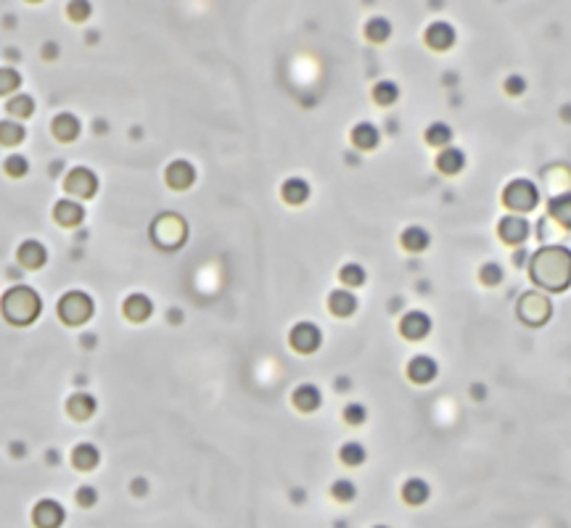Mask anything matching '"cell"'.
<instances>
[{
	"label": "cell",
	"mask_w": 571,
	"mask_h": 528,
	"mask_svg": "<svg viewBox=\"0 0 571 528\" xmlns=\"http://www.w3.org/2000/svg\"><path fill=\"white\" fill-rule=\"evenodd\" d=\"M281 196L286 204H291V206H299V204H304V201L310 199V182L301 177H289L286 182L281 185Z\"/></svg>",
	"instance_id": "e0dca14e"
},
{
	"label": "cell",
	"mask_w": 571,
	"mask_h": 528,
	"mask_svg": "<svg viewBox=\"0 0 571 528\" xmlns=\"http://www.w3.org/2000/svg\"><path fill=\"white\" fill-rule=\"evenodd\" d=\"M24 138V127L19 122H0V140L8 143V146H16Z\"/></svg>",
	"instance_id": "836d02e7"
},
{
	"label": "cell",
	"mask_w": 571,
	"mask_h": 528,
	"mask_svg": "<svg viewBox=\"0 0 571 528\" xmlns=\"http://www.w3.org/2000/svg\"><path fill=\"white\" fill-rule=\"evenodd\" d=\"M497 233H500L502 243H508V246H519V243H524V240L529 238L531 228L521 214H508V217H502L500 220Z\"/></svg>",
	"instance_id": "ba28073f"
},
{
	"label": "cell",
	"mask_w": 571,
	"mask_h": 528,
	"mask_svg": "<svg viewBox=\"0 0 571 528\" xmlns=\"http://www.w3.org/2000/svg\"><path fill=\"white\" fill-rule=\"evenodd\" d=\"M548 211H550V220H555L561 228L571 230V193H561V196L550 199Z\"/></svg>",
	"instance_id": "484cf974"
},
{
	"label": "cell",
	"mask_w": 571,
	"mask_h": 528,
	"mask_svg": "<svg viewBox=\"0 0 571 528\" xmlns=\"http://www.w3.org/2000/svg\"><path fill=\"white\" fill-rule=\"evenodd\" d=\"M74 499H77L80 508H93V505L98 502V491H96L93 486H80L77 488V494H74Z\"/></svg>",
	"instance_id": "f35d334b"
},
{
	"label": "cell",
	"mask_w": 571,
	"mask_h": 528,
	"mask_svg": "<svg viewBox=\"0 0 571 528\" xmlns=\"http://www.w3.org/2000/svg\"><path fill=\"white\" fill-rule=\"evenodd\" d=\"M64 518H67V512L56 499H42L35 505V512H32V520L38 528H59Z\"/></svg>",
	"instance_id": "30bf717a"
},
{
	"label": "cell",
	"mask_w": 571,
	"mask_h": 528,
	"mask_svg": "<svg viewBox=\"0 0 571 528\" xmlns=\"http://www.w3.org/2000/svg\"><path fill=\"white\" fill-rule=\"evenodd\" d=\"M505 93H508V95H521V93H526V80H524L521 74H511V77L505 80Z\"/></svg>",
	"instance_id": "60d3db41"
},
{
	"label": "cell",
	"mask_w": 571,
	"mask_h": 528,
	"mask_svg": "<svg viewBox=\"0 0 571 528\" xmlns=\"http://www.w3.org/2000/svg\"><path fill=\"white\" fill-rule=\"evenodd\" d=\"M561 117H563V119H566V122H571V103H566V106H563Z\"/></svg>",
	"instance_id": "bcb514c9"
},
{
	"label": "cell",
	"mask_w": 571,
	"mask_h": 528,
	"mask_svg": "<svg viewBox=\"0 0 571 528\" xmlns=\"http://www.w3.org/2000/svg\"><path fill=\"white\" fill-rule=\"evenodd\" d=\"M502 267L497 264V262H487V264H481L479 269V280L484 283V286H490V288H495V286H500L502 283Z\"/></svg>",
	"instance_id": "d6a6232c"
},
{
	"label": "cell",
	"mask_w": 571,
	"mask_h": 528,
	"mask_svg": "<svg viewBox=\"0 0 571 528\" xmlns=\"http://www.w3.org/2000/svg\"><path fill=\"white\" fill-rule=\"evenodd\" d=\"M289 341H291V349L294 351H299V354H312V351L321 349L323 333H321V328L312 325V322H299V325L291 328Z\"/></svg>",
	"instance_id": "52a82bcc"
},
{
	"label": "cell",
	"mask_w": 571,
	"mask_h": 528,
	"mask_svg": "<svg viewBox=\"0 0 571 528\" xmlns=\"http://www.w3.org/2000/svg\"><path fill=\"white\" fill-rule=\"evenodd\" d=\"M98 462H100V452L93 447V444H88V441L71 452V465L77 470H85V473H88V470H96Z\"/></svg>",
	"instance_id": "d4e9b609"
},
{
	"label": "cell",
	"mask_w": 571,
	"mask_h": 528,
	"mask_svg": "<svg viewBox=\"0 0 571 528\" xmlns=\"http://www.w3.org/2000/svg\"><path fill=\"white\" fill-rule=\"evenodd\" d=\"M67 409H69V415L74 420H88L93 418V412L98 409V401L91 397V394H74V397H69V404H67Z\"/></svg>",
	"instance_id": "603a6c76"
},
{
	"label": "cell",
	"mask_w": 571,
	"mask_h": 528,
	"mask_svg": "<svg viewBox=\"0 0 571 528\" xmlns=\"http://www.w3.org/2000/svg\"><path fill=\"white\" fill-rule=\"evenodd\" d=\"M167 185L175 190H185L193 185V180H196V170H193V164L185 159H178L172 161L170 167H167Z\"/></svg>",
	"instance_id": "4fadbf2b"
},
{
	"label": "cell",
	"mask_w": 571,
	"mask_h": 528,
	"mask_svg": "<svg viewBox=\"0 0 571 528\" xmlns=\"http://www.w3.org/2000/svg\"><path fill=\"white\" fill-rule=\"evenodd\" d=\"M516 312H519L521 322H526V325H531V328H540V325H545V322L550 319L553 307H550V299H548V296H542V293H537V291H529V293H524L521 296Z\"/></svg>",
	"instance_id": "5b68a950"
},
{
	"label": "cell",
	"mask_w": 571,
	"mask_h": 528,
	"mask_svg": "<svg viewBox=\"0 0 571 528\" xmlns=\"http://www.w3.org/2000/svg\"><path fill=\"white\" fill-rule=\"evenodd\" d=\"M53 135L59 140H74L80 135V119L74 117V114H59L56 119H53Z\"/></svg>",
	"instance_id": "4316f807"
},
{
	"label": "cell",
	"mask_w": 571,
	"mask_h": 528,
	"mask_svg": "<svg viewBox=\"0 0 571 528\" xmlns=\"http://www.w3.org/2000/svg\"><path fill=\"white\" fill-rule=\"evenodd\" d=\"M466 167V153L461 148H455V146H447V148H442L437 153V170L442 175H458V172Z\"/></svg>",
	"instance_id": "2e32d148"
},
{
	"label": "cell",
	"mask_w": 571,
	"mask_h": 528,
	"mask_svg": "<svg viewBox=\"0 0 571 528\" xmlns=\"http://www.w3.org/2000/svg\"><path fill=\"white\" fill-rule=\"evenodd\" d=\"M373 528H389V526H373Z\"/></svg>",
	"instance_id": "7dc6e473"
},
{
	"label": "cell",
	"mask_w": 571,
	"mask_h": 528,
	"mask_svg": "<svg viewBox=\"0 0 571 528\" xmlns=\"http://www.w3.org/2000/svg\"><path fill=\"white\" fill-rule=\"evenodd\" d=\"M53 217H56V222H61V225L74 228V225H80V222H82V217H85V209H82L80 201L64 199V201H59V204H56Z\"/></svg>",
	"instance_id": "9a60e30c"
},
{
	"label": "cell",
	"mask_w": 571,
	"mask_h": 528,
	"mask_svg": "<svg viewBox=\"0 0 571 528\" xmlns=\"http://www.w3.org/2000/svg\"><path fill=\"white\" fill-rule=\"evenodd\" d=\"M154 312V301L146 296V293H132L130 299L125 301V315L132 322H146Z\"/></svg>",
	"instance_id": "d6986e66"
},
{
	"label": "cell",
	"mask_w": 571,
	"mask_h": 528,
	"mask_svg": "<svg viewBox=\"0 0 571 528\" xmlns=\"http://www.w3.org/2000/svg\"><path fill=\"white\" fill-rule=\"evenodd\" d=\"M431 330V317L421 309H413L408 315H402L400 319V333L408 341H423Z\"/></svg>",
	"instance_id": "9c48e42d"
},
{
	"label": "cell",
	"mask_w": 571,
	"mask_h": 528,
	"mask_svg": "<svg viewBox=\"0 0 571 528\" xmlns=\"http://www.w3.org/2000/svg\"><path fill=\"white\" fill-rule=\"evenodd\" d=\"M397 98H400V88H397V82L383 80L373 88V100H376L379 106H391V103H397Z\"/></svg>",
	"instance_id": "4dcf8cb0"
},
{
	"label": "cell",
	"mask_w": 571,
	"mask_h": 528,
	"mask_svg": "<svg viewBox=\"0 0 571 528\" xmlns=\"http://www.w3.org/2000/svg\"><path fill=\"white\" fill-rule=\"evenodd\" d=\"M21 77L13 69H0V93H8V90L19 88Z\"/></svg>",
	"instance_id": "ab89813d"
},
{
	"label": "cell",
	"mask_w": 571,
	"mask_h": 528,
	"mask_svg": "<svg viewBox=\"0 0 571 528\" xmlns=\"http://www.w3.org/2000/svg\"><path fill=\"white\" fill-rule=\"evenodd\" d=\"M328 309H331L336 317H350L352 312L357 309V296L347 288H336L328 296Z\"/></svg>",
	"instance_id": "ac0fdd59"
},
{
	"label": "cell",
	"mask_w": 571,
	"mask_h": 528,
	"mask_svg": "<svg viewBox=\"0 0 571 528\" xmlns=\"http://www.w3.org/2000/svg\"><path fill=\"white\" fill-rule=\"evenodd\" d=\"M331 494L333 499H339V502H352V499L357 497V486L347 479H339V481H333Z\"/></svg>",
	"instance_id": "d590c367"
},
{
	"label": "cell",
	"mask_w": 571,
	"mask_h": 528,
	"mask_svg": "<svg viewBox=\"0 0 571 528\" xmlns=\"http://www.w3.org/2000/svg\"><path fill=\"white\" fill-rule=\"evenodd\" d=\"M429 494H431V488L423 479H408L402 483V499H405L408 505H413V508L423 505V502L429 499Z\"/></svg>",
	"instance_id": "cb8c5ba5"
},
{
	"label": "cell",
	"mask_w": 571,
	"mask_h": 528,
	"mask_svg": "<svg viewBox=\"0 0 571 528\" xmlns=\"http://www.w3.org/2000/svg\"><path fill=\"white\" fill-rule=\"evenodd\" d=\"M40 309H42L40 296L32 288H27V286H19V288L8 291L6 299H3L6 317H8L11 322H16V325H30L32 319L40 315Z\"/></svg>",
	"instance_id": "7a4b0ae2"
},
{
	"label": "cell",
	"mask_w": 571,
	"mask_h": 528,
	"mask_svg": "<svg viewBox=\"0 0 571 528\" xmlns=\"http://www.w3.org/2000/svg\"><path fill=\"white\" fill-rule=\"evenodd\" d=\"M484 391H487V389H484L481 383H473V386H471V394L476 397V401H481V399H484Z\"/></svg>",
	"instance_id": "ee69618b"
},
{
	"label": "cell",
	"mask_w": 571,
	"mask_h": 528,
	"mask_svg": "<svg viewBox=\"0 0 571 528\" xmlns=\"http://www.w3.org/2000/svg\"><path fill=\"white\" fill-rule=\"evenodd\" d=\"M93 309H96V304L85 291H69L59 304V317L67 325L77 328V325H85L93 317Z\"/></svg>",
	"instance_id": "277c9868"
},
{
	"label": "cell",
	"mask_w": 571,
	"mask_h": 528,
	"mask_svg": "<svg viewBox=\"0 0 571 528\" xmlns=\"http://www.w3.org/2000/svg\"><path fill=\"white\" fill-rule=\"evenodd\" d=\"M339 280L344 286H350V288H357V286L365 283V269H362L360 264L350 262V264H344V267L339 269Z\"/></svg>",
	"instance_id": "1f68e13d"
},
{
	"label": "cell",
	"mask_w": 571,
	"mask_h": 528,
	"mask_svg": "<svg viewBox=\"0 0 571 528\" xmlns=\"http://www.w3.org/2000/svg\"><path fill=\"white\" fill-rule=\"evenodd\" d=\"M502 204H505V209L516 211V214H526V211L537 209V204H540V190L537 185L531 182V180H513L505 185L502 190Z\"/></svg>",
	"instance_id": "3957f363"
},
{
	"label": "cell",
	"mask_w": 571,
	"mask_h": 528,
	"mask_svg": "<svg viewBox=\"0 0 571 528\" xmlns=\"http://www.w3.org/2000/svg\"><path fill=\"white\" fill-rule=\"evenodd\" d=\"M27 170H30V161L24 159V156H19V153L6 161V172H8L11 177H24Z\"/></svg>",
	"instance_id": "74e56055"
},
{
	"label": "cell",
	"mask_w": 571,
	"mask_h": 528,
	"mask_svg": "<svg viewBox=\"0 0 571 528\" xmlns=\"http://www.w3.org/2000/svg\"><path fill=\"white\" fill-rule=\"evenodd\" d=\"M408 375H410L413 383L426 386V383H431V380L439 375V365H437V359L429 357V354H415V357L408 362Z\"/></svg>",
	"instance_id": "8fae6325"
},
{
	"label": "cell",
	"mask_w": 571,
	"mask_h": 528,
	"mask_svg": "<svg viewBox=\"0 0 571 528\" xmlns=\"http://www.w3.org/2000/svg\"><path fill=\"white\" fill-rule=\"evenodd\" d=\"M291 401H294V407L299 409V412H315V409L321 407L323 394L318 386H312V383H301L299 389L294 391Z\"/></svg>",
	"instance_id": "5bb4252c"
},
{
	"label": "cell",
	"mask_w": 571,
	"mask_h": 528,
	"mask_svg": "<svg viewBox=\"0 0 571 528\" xmlns=\"http://www.w3.org/2000/svg\"><path fill=\"white\" fill-rule=\"evenodd\" d=\"M32 106H35V103H32L30 95H16V98L8 100V111L13 117H30Z\"/></svg>",
	"instance_id": "8d00e7d4"
},
{
	"label": "cell",
	"mask_w": 571,
	"mask_h": 528,
	"mask_svg": "<svg viewBox=\"0 0 571 528\" xmlns=\"http://www.w3.org/2000/svg\"><path fill=\"white\" fill-rule=\"evenodd\" d=\"M368 420V409H365V404H360V401H350L347 407H344V423L347 426H362Z\"/></svg>",
	"instance_id": "e575fe53"
},
{
	"label": "cell",
	"mask_w": 571,
	"mask_h": 528,
	"mask_svg": "<svg viewBox=\"0 0 571 528\" xmlns=\"http://www.w3.org/2000/svg\"><path fill=\"white\" fill-rule=\"evenodd\" d=\"M455 37H458V32L450 21H434L423 35V40L431 50H450L455 45Z\"/></svg>",
	"instance_id": "7c38bea8"
},
{
	"label": "cell",
	"mask_w": 571,
	"mask_h": 528,
	"mask_svg": "<svg viewBox=\"0 0 571 528\" xmlns=\"http://www.w3.org/2000/svg\"><path fill=\"white\" fill-rule=\"evenodd\" d=\"M365 37L371 42H386L391 37V21L386 16H373L365 24Z\"/></svg>",
	"instance_id": "f546056e"
},
{
	"label": "cell",
	"mask_w": 571,
	"mask_h": 528,
	"mask_svg": "<svg viewBox=\"0 0 571 528\" xmlns=\"http://www.w3.org/2000/svg\"><path fill=\"white\" fill-rule=\"evenodd\" d=\"M45 259H48V254H45V246H42V243H38V240H27V243H21L19 262L24 264V267L38 269L45 264Z\"/></svg>",
	"instance_id": "7402d4cb"
},
{
	"label": "cell",
	"mask_w": 571,
	"mask_h": 528,
	"mask_svg": "<svg viewBox=\"0 0 571 528\" xmlns=\"http://www.w3.org/2000/svg\"><path fill=\"white\" fill-rule=\"evenodd\" d=\"M379 140H381V132L371 122H360V124L352 130V143L360 151H373L379 146Z\"/></svg>",
	"instance_id": "44dd1931"
},
{
	"label": "cell",
	"mask_w": 571,
	"mask_h": 528,
	"mask_svg": "<svg viewBox=\"0 0 571 528\" xmlns=\"http://www.w3.org/2000/svg\"><path fill=\"white\" fill-rule=\"evenodd\" d=\"M91 3H85V0H80V3H77V0H74V3H71L69 6V16L74 21H85L88 19V16H91Z\"/></svg>",
	"instance_id": "b9f144b4"
},
{
	"label": "cell",
	"mask_w": 571,
	"mask_h": 528,
	"mask_svg": "<svg viewBox=\"0 0 571 528\" xmlns=\"http://www.w3.org/2000/svg\"><path fill=\"white\" fill-rule=\"evenodd\" d=\"M53 56H59V48L50 42V45H45V59H53Z\"/></svg>",
	"instance_id": "f6af8a7d"
},
{
	"label": "cell",
	"mask_w": 571,
	"mask_h": 528,
	"mask_svg": "<svg viewBox=\"0 0 571 528\" xmlns=\"http://www.w3.org/2000/svg\"><path fill=\"white\" fill-rule=\"evenodd\" d=\"M132 491H135L138 497H141V494H146V491H149V483H146V479H135V481H132Z\"/></svg>",
	"instance_id": "7bdbcfd3"
},
{
	"label": "cell",
	"mask_w": 571,
	"mask_h": 528,
	"mask_svg": "<svg viewBox=\"0 0 571 528\" xmlns=\"http://www.w3.org/2000/svg\"><path fill=\"white\" fill-rule=\"evenodd\" d=\"M452 140V127L444 124V122H434L431 127H426V143L434 146V148H447Z\"/></svg>",
	"instance_id": "f1b7e54d"
},
{
	"label": "cell",
	"mask_w": 571,
	"mask_h": 528,
	"mask_svg": "<svg viewBox=\"0 0 571 528\" xmlns=\"http://www.w3.org/2000/svg\"><path fill=\"white\" fill-rule=\"evenodd\" d=\"M400 243H402V249L418 254V251H423L431 243V235H429V230L421 228V225H410V228L402 230Z\"/></svg>",
	"instance_id": "ffe728a7"
},
{
	"label": "cell",
	"mask_w": 571,
	"mask_h": 528,
	"mask_svg": "<svg viewBox=\"0 0 571 528\" xmlns=\"http://www.w3.org/2000/svg\"><path fill=\"white\" fill-rule=\"evenodd\" d=\"M64 190L74 196V199H93L96 190H98V177L93 175L88 167H77L71 170L64 180Z\"/></svg>",
	"instance_id": "8992f818"
},
{
	"label": "cell",
	"mask_w": 571,
	"mask_h": 528,
	"mask_svg": "<svg viewBox=\"0 0 571 528\" xmlns=\"http://www.w3.org/2000/svg\"><path fill=\"white\" fill-rule=\"evenodd\" d=\"M365 457H368V452H365V447H362L360 441H347V444H341L339 459L347 465V468H357V465H362Z\"/></svg>",
	"instance_id": "83f0119b"
},
{
	"label": "cell",
	"mask_w": 571,
	"mask_h": 528,
	"mask_svg": "<svg viewBox=\"0 0 571 528\" xmlns=\"http://www.w3.org/2000/svg\"><path fill=\"white\" fill-rule=\"evenodd\" d=\"M529 275L542 288L561 293L571 286V251L566 246H545L529 257Z\"/></svg>",
	"instance_id": "6da1fadb"
}]
</instances>
